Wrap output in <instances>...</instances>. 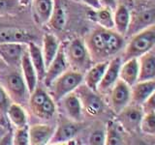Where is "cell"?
I'll list each match as a JSON object with an SVG mask.
<instances>
[{
	"instance_id": "obj_1",
	"label": "cell",
	"mask_w": 155,
	"mask_h": 145,
	"mask_svg": "<svg viewBox=\"0 0 155 145\" xmlns=\"http://www.w3.org/2000/svg\"><path fill=\"white\" fill-rule=\"evenodd\" d=\"M86 47L91 56L98 60H103L122 50L124 39L116 31L101 27L90 34Z\"/></svg>"
},
{
	"instance_id": "obj_2",
	"label": "cell",
	"mask_w": 155,
	"mask_h": 145,
	"mask_svg": "<svg viewBox=\"0 0 155 145\" xmlns=\"http://www.w3.org/2000/svg\"><path fill=\"white\" fill-rule=\"evenodd\" d=\"M155 46V25L147 26V28L134 34L128 43L124 51V60L130 58H139L144 53L151 50Z\"/></svg>"
},
{
	"instance_id": "obj_3",
	"label": "cell",
	"mask_w": 155,
	"mask_h": 145,
	"mask_svg": "<svg viewBox=\"0 0 155 145\" xmlns=\"http://www.w3.org/2000/svg\"><path fill=\"white\" fill-rule=\"evenodd\" d=\"M84 77L82 72L78 71L64 72L51 85L53 99L56 101L62 100L67 94L75 91L81 84Z\"/></svg>"
},
{
	"instance_id": "obj_4",
	"label": "cell",
	"mask_w": 155,
	"mask_h": 145,
	"mask_svg": "<svg viewBox=\"0 0 155 145\" xmlns=\"http://www.w3.org/2000/svg\"><path fill=\"white\" fill-rule=\"evenodd\" d=\"M90 56L88 48L81 39H75L68 45L67 60L76 71L81 72L89 68L91 62Z\"/></svg>"
},
{
	"instance_id": "obj_5",
	"label": "cell",
	"mask_w": 155,
	"mask_h": 145,
	"mask_svg": "<svg viewBox=\"0 0 155 145\" xmlns=\"http://www.w3.org/2000/svg\"><path fill=\"white\" fill-rule=\"evenodd\" d=\"M78 97L81 103L82 109L90 116H97L103 112L104 104L100 97L86 85L79 86L77 88Z\"/></svg>"
},
{
	"instance_id": "obj_6",
	"label": "cell",
	"mask_w": 155,
	"mask_h": 145,
	"mask_svg": "<svg viewBox=\"0 0 155 145\" xmlns=\"http://www.w3.org/2000/svg\"><path fill=\"white\" fill-rule=\"evenodd\" d=\"M142 105H127L118 112V121L120 126L130 133H137L140 130V120L143 115Z\"/></svg>"
},
{
	"instance_id": "obj_7",
	"label": "cell",
	"mask_w": 155,
	"mask_h": 145,
	"mask_svg": "<svg viewBox=\"0 0 155 145\" xmlns=\"http://www.w3.org/2000/svg\"><path fill=\"white\" fill-rule=\"evenodd\" d=\"M110 104L116 113L120 112L131 102V87L118 79L110 89Z\"/></svg>"
},
{
	"instance_id": "obj_8",
	"label": "cell",
	"mask_w": 155,
	"mask_h": 145,
	"mask_svg": "<svg viewBox=\"0 0 155 145\" xmlns=\"http://www.w3.org/2000/svg\"><path fill=\"white\" fill-rule=\"evenodd\" d=\"M25 50V44L1 43L0 44V58L8 65H21V58Z\"/></svg>"
},
{
	"instance_id": "obj_9",
	"label": "cell",
	"mask_w": 155,
	"mask_h": 145,
	"mask_svg": "<svg viewBox=\"0 0 155 145\" xmlns=\"http://www.w3.org/2000/svg\"><path fill=\"white\" fill-rule=\"evenodd\" d=\"M67 67L68 60L66 57V53L64 51V48L62 47H59V50H58L55 57L53 58L50 66L47 68L46 76L45 79H44L45 84L48 87H50L58 76H61L64 72H66Z\"/></svg>"
},
{
	"instance_id": "obj_10",
	"label": "cell",
	"mask_w": 155,
	"mask_h": 145,
	"mask_svg": "<svg viewBox=\"0 0 155 145\" xmlns=\"http://www.w3.org/2000/svg\"><path fill=\"white\" fill-rule=\"evenodd\" d=\"M6 87L10 96L18 103H23L27 93H29L23 76L18 72L11 74L6 77Z\"/></svg>"
},
{
	"instance_id": "obj_11",
	"label": "cell",
	"mask_w": 155,
	"mask_h": 145,
	"mask_svg": "<svg viewBox=\"0 0 155 145\" xmlns=\"http://www.w3.org/2000/svg\"><path fill=\"white\" fill-rule=\"evenodd\" d=\"M122 59L121 57H114V59L109 61V65L104 74L100 84L98 86V90L101 92H107L113 88L115 82L119 79V70Z\"/></svg>"
},
{
	"instance_id": "obj_12",
	"label": "cell",
	"mask_w": 155,
	"mask_h": 145,
	"mask_svg": "<svg viewBox=\"0 0 155 145\" xmlns=\"http://www.w3.org/2000/svg\"><path fill=\"white\" fill-rule=\"evenodd\" d=\"M155 90V79L138 81L131 86V101L134 105H143Z\"/></svg>"
},
{
	"instance_id": "obj_13",
	"label": "cell",
	"mask_w": 155,
	"mask_h": 145,
	"mask_svg": "<svg viewBox=\"0 0 155 145\" xmlns=\"http://www.w3.org/2000/svg\"><path fill=\"white\" fill-rule=\"evenodd\" d=\"M139 59L138 58H130L124 60V63L121 64L119 70V79L124 81L130 87L137 83L139 80Z\"/></svg>"
},
{
	"instance_id": "obj_14",
	"label": "cell",
	"mask_w": 155,
	"mask_h": 145,
	"mask_svg": "<svg viewBox=\"0 0 155 145\" xmlns=\"http://www.w3.org/2000/svg\"><path fill=\"white\" fill-rule=\"evenodd\" d=\"M138 59L140 66L138 81L155 79V51L149 50Z\"/></svg>"
},
{
	"instance_id": "obj_15",
	"label": "cell",
	"mask_w": 155,
	"mask_h": 145,
	"mask_svg": "<svg viewBox=\"0 0 155 145\" xmlns=\"http://www.w3.org/2000/svg\"><path fill=\"white\" fill-rule=\"evenodd\" d=\"M21 70H22V76L25 81L26 86L29 94H31L32 92L36 89L37 87V75H36V71L34 69V67L32 65V62L30 60V57H29V53L28 50L26 48L25 51H24L21 61Z\"/></svg>"
},
{
	"instance_id": "obj_16",
	"label": "cell",
	"mask_w": 155,
	"mask_h": 145,
	"mask_svg": "<svg viewBox=\"0 0 155 145\" xmlns=\"http://www.w3.org/2000/svg\"><path fill=\"white\" fill-rule=\"evenodd\" d=\"M29 141L32 145H45L50 142L54 130L48 125H34L28 129Z\"/></svg>"
},
{
	"instance_id": "obj_17",
	"label": "cell",
	"mask_w": 155,
	"mask_h": 145,
	"mask_svg": "<svg viewBox=\"0 0 155 145\" xmlns=\"http://www.w3.org/2000/svg\"><path fill=\"white\" fill-rule=\"evenodd\" d=\"M109 65V61H101L96 65L92 66L87 71L85 76L84 77L85 85L93 91L98 90V86L104 76V74Z\"/></svg>"
},
{
	"instance_id": "obj_18",
	"label": "cell",
	"mask_w": 155,
	"mask_h": 145,
	"mask_svg": "<svg viewBox=\"0 0 155 145\" xmlns=\"http://www.w3.org/2000/svg\"><path fill=\"white\" fill-rule=\"evenodd\" d=\"M27 50L29 53V57H30V60L32 62V65L36 71L38 80L44 81V79H45V76H46V72H47V68H46L45 60H44L41 48L39 47L36 44L30 42V43H28Z\"/></svg>"
},
{
	"instance_id": "obj_19",
	"label": "cell",
	"mask_w": 155,
	"mask_h": 145,
	"mask_svg": "<svg viewBox=\"0 0 155 145\" xmlns=\"http://www.w3.org/2000/svg\"><path fill=\"white\" fill-rule=\"evenodd\" d=\"M34 37L30 33L16 28H6L0 30V44L1 43H21L28 44L33 42Z\"/></svg>"
},
{
	"instance_id": "obj_20",
	"label": "cell",
	"mask_w": 155,
	"mask_h": 145,
	"mask_svg": "<svg viewBox=\"0 0 155 145\" xmlns=\"http://www.w3.org/2000/svg\"><path fill=\"white\" fill-rule=\"evenodd\" d=\"M154 19H155V11H152V10L140 12L134 14V16H131V21H130L128 32L129 33L133 32L132 34L138 33L139 31L147 28L149 25H151Z\"/></svg>"
},
{
	"instance_id": "obj_21",
	"label": "cell",
	"mask_w": 155,
	"mask_h": 145,
	"mask_svg": "<svg viewBox=\"0 0 155 145\" xmlns=\"http://www.w3.org/2000/svg\"><path fill=\"white\" fill-rule=\"evenodd\" d=\"M80 130L79 125L76 123L66 122L62 123L59 127L54 130L52 137L50 140L51 143H61L71 140Z\"/></svg>"
},
{
	"instance_id": "obj_22",
	"label": "cell",
	"mask_w": 155,
	"mask_h": 145,
	"mask_svg": "<svg viewBox=\"0 0 155 145\" xmlns=\"http://www.w3.org/2000/svg\"><path fill=\"white\" fill-rule=\"evenodd\" d=\"M131 21V14L127 7L124 5H118L114 10V24L115 31L124 35L128 32L129 25Z\"/></svg>"
},
{
	"instance_id": "obj_23",
	"label": "cell",
	"mask_w": 155,
	"mask_h": 145,
	"mask_svg": "<svg viewBox=\"0 0 155 145\" xmlns=\"http://www.w3.org/2000/svg\"><path fill=\"white\" fill-rule=\"evenodd\" d=\"M63 102H64L63 103L64 108L70 118H72L75 122L81 121L82 116V106L78 95L71 92L63 98Z\"/></svg>"
},
{
	"instance_id": "obj_24",
	"label": "cell",
	"mask_w": 155,
	"mask_h": 145,
	"mask_svg": "<svg viewBox=\"0 0 155 145\" xmlns=\"http://www.w3.org/2000/svg\"><path fill=\"white\" fill-rule=\"evenodd\" d=\"M59 50V44H58L57 39L52 34H46L44 36L43 42V57L45 60L46 68L50 66L53 58L55 57L56 53Z\"/></svg>"
},
{
	"instance_id": "obj_25",
	"label": "cell",
	"mask_w": 155,
	"mask_h": 145,
	"mask_svg": "<svg viewBox=\"0 0 155 145\" xmlns=\"http://www.w3.org/2000/svg\"><path fill=\"white\" fill-rule=\"evenodd\" d=\"M90 18L93 19L95 22L100 24L101 27L107 29L114 28V14L111 13V10L108 8L101 7L99 9H94L93 12L90 13Z\"/></svg>"
},
{
	"instance_id": "obj_26",
	"label": "cell",
	"mask_w": 155,
	"mask_h": 145,
	"mask_svg": "<svg viewBox=\"0 0 155 145\" xmlns=\"http://www.w3.org/2000/svg\"><path fill=\"white\" fill-rule=\"evenodd\" d=\"M53 8H54L53 0H35L34 11H35L38 21L42 23L48 21L52 14Z\"/></svg>"
},
{
	"instance_id": "obj_27",
	"label": "cell",
	"mask_w": 155,
	"mask_h": 145,
	"mask_svg": "<svg viewBox=\"0 0 155 145\" xmlns=\"http://www.w3.org/2000/svg\"><path fill=\"white\" fill-rule=\"evenodd\" d=\"M7 115L10 121L17 128H21L26 126L27 118L23 108L18 104H11L7 109Z\"/></svg>"
},
{
	"instance_id": "obj_28",
	"label": "cell",
	"mask_w": 155,
	"mask_h": 145,
	"mask_svg": "<svg viewBox=\"0 0 155 145\" xmlns=\"http://www.w3.org/2000/svg\"><path fill=\"white\" fill-rule=\"evenodd\" d=\"M107 145H120L123 144V137L119 130L118 125L114 121L108 122L106 130V143Z\"/></svg>"
},
{
	"instance_id": "obj_29",
	"label": "cell",
	"mask_w": 155,
	"mask_h": 145,
	"mask_svg": "<svg viewBox=\"0 0 155 145\" xmlns=\"http://www.w3.org/2000/svg\"><path fill=\"white\" fill-rule=\"evenodd\" d=\"M48 21H50L51 27H52L54 30L61 31L64 29L66 25V14L64 12V9L61 7V5L54 6Z\"/></svg>"
},
{
	"instance_id": "obj_30",
	"label": "cell",
	"mask_w": 155,
	"mask_h": 145,
	"mask_svg": "<svg viewBox=\"0 0 155 145\" xmlns=\"http://www.w3.org/2000/svg\"><path fill=\"white\" fill-rule=\"evenodd\" d=\"M140 130L145 134L155 135V112H144L140 120Z\"/></svg>"
},
{
	"instance_id": "obj_31",
	"label": "cell",
	"mask_w": 155,
	"mask_h": 145,
	"mask_svg": "<svg viewBox=\"0 0 155 145\" xmlns=\"http://www.w3.org/2000/svg\"><path fill=\"white\" fill-rule=\"evenodd\" d=\"M54 112H55V105L51 97H48L40 108L36 111H34V113L42 119H51L53 116V114H54Z\"/></svg>"
},
{
	"instance_id": "obj_32",
	"label": "cell",
	"mask_w": 155,
	"mask_h": 145,
	"mask_svg": "<svg viewBox=\"0 0 155 145\" xmlns=\"http://www.w3.org/2000/svg\"><path fill=\"white\" fill-rule=\"evenodd\" d=\"M48 97L50 96L47 94V92L45 90L40 88V87H36V89L32 92L30 97V106L33 112L40 108Z\"/></svg>"
},
{
	"instance_id": "obj_33",
	"label": "cell",
	"mask_w": 155,
	"mask_h": 145,
	"mask_svg": "<svg viewBox=\"0 0 155 145\" xmlns=\"http://www.w3.org/2000/svg\"><path fill=\"white\" fill-rule=\"evenodd\" d=\"M13 143L16 145H28L30 144L29 141V132L28 127L24 126L21 128H18L15 137L13 139Z\"/></svg>"
},
{
	"instance_id": "obj_34",
	"label": "cell",
	"mask_w": 155,
	"mask_h": 145,
	"mask_svg": "<svg viewBox=\"0 0 155 145\" xmlns=\"http://www.w3.org/2000/svg\"><path fill=\"white\" fill-rule=\"evenodd\" d=\"M18 5V0H0V16L16 12Z\"/></svg>"
},
{
	"instance_id": "obj_35",
	"label": "cell",
	"mask_w": 155,
	"mask_h": 145,
	"mask_svg": "<svg viewBox=\"0 0 155 145\" xmlns=\"http://www.w3.org/2000/svg\"><path fill=\"white\" fill-rule=\"evenodd\" d=\"M106 143V133L104 130H97L91 134L89 137V144L91 145H103Z\"/></svg>"
},
{
	"instance_id": "obj_36",
	"label": "cell",
	"mask_w": 155,
	"mask_h": 145,
	"mask_svg": "<svg viewBox=\"0 0 155 145\" xmlns=\"http://www.w3.org/2000/svg\"><path fill=\"white\" fill-rule=\"evenodd\" d=\"M142 108L143 109V112H151V111L155 112V90L143 104Z\"/></svg>"
},
{
	"instance_id": "obj_37",
	"label": "cell",
	"mask_w": 155,
	"mask_h": 145,
	"mask_svg": "<svg viewBox=\"0 0 155 145\" xmlns=\"http://www.w3.org/2000/svg\"><path fill=\"white\" fill-rule=\"evenodd\" d=\"M11 105L10 104V100L8 94L5 92V90L0 86V111H5L7 112V109L9 108V105Z\"/></svg>"
},
{
	"instance_id": "obj_38",
	"label": "cell",
	"mask_w": 155,
	"mask_h": 145,
	"mask_svg": "<svg viewBox=\"0 0 155 145\" xmlns=\"http://www.w3.org/2000/svg\"><path fill=\"white\" fill-rule=\"evenodd\" d=\"M101 7L108 8L111 11H114L117 7V0H98Z\"/></svg>"
},
{
	"instance_id": "obj_39",
	"label": "cell",
	"mask_w": 155,
	"mask_h": 145,
	"mask_svg": "<svg viewBox=\"0 0 155 145\" xmlns=\"http://www.w3.org/2000/svg\"><path fill=\"white\" fill-rule=\"evenodd\" d=\"M82 2H84L86 5H88L89 7H91L92 9H99L101 8V5L99 3L98 0H81Z\"/></svg>"
},
{
	"instance_id": "obj_40",
	"label": "cell",
	"mask_w": 155,
	"mask_h": 145,
	"mask_svg": "<svg viewBox=\"0 0 155 145\" xmlns=\"http://www.w3.org/2000/svg\"><path fill=\"white\" fill-rule=\"evenodd\" d=\"M13 143V137L11 133H8L7 134H5V137L0 140V145H8Z\"/></svg>"
},
{
	"instance_id": "obj_41",
	"label": "cell",
	"mask_w": 155,
	"mask_h": 145,
	"mask_svg": "<svg viewBox=\"0 0 155 145\" xmlns=\"http://www.w3.org/2000/svg\"><path fill=\"white\" fill-rule=\"evenodd\" d=\"M32 0H18V3L21 6H27V5L30 3Z\"/></svg>"
},
{
	"instance_id": "obj_42",
	"label": "cell",
	"mask_w": 155,
	"mask_h": 145,
	"mask_svg": "<svg viewBox=\"0 0 155 145\" xmlns=\"http://www.w3.org/2000/svg\"><path fill=\"white\" fill-rule=\"evenodd\" d=\"M3 61L1 60V58H0V69H1V68H2V65H3Z\"/></svg>"
}]
</instances>
